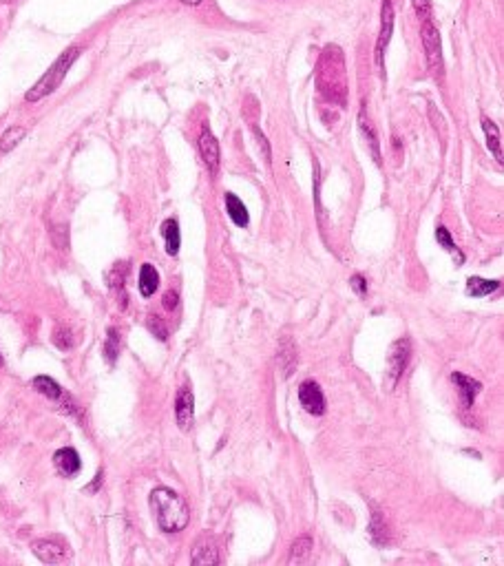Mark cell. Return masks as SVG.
<instances>
[{"label": "cell", "mask_w": 504, "mask_h": 566, "mask_svg": "<svg viewBox=\"0 0 504 566\" xmlns=\"http://www.w3.org/2000/svg\"><path fill=\"white\" fill-rule=\"evenodd\" d=\"M255 131V138L259 140V144H261V151H263V157H265V162H270V146H268V140H265V136H261V131L255 126L252 128Z\"/></svg>", "instance_id": "cell-28"}, {"label": "cell", "mask_w": 504, "mask_h": 566, "mask_svg": "<svg viewBox=\"0 0 504 566\" xmlns=\"http://www.w3.org/2000/svg\"><path fill=\"white\" fill-rule=\"evenodd\" d=\"M392 31H394V5L392 0H383V9H380V33L376 40V64L383 69V60H385V49H388L392 40Z\"/></svg>", "instance_id": "cell-5"}, {"label": "cell", "mask_w": 504, "mask_h": 566, "mask_svg": "<svg viewBox=\"0 0 504 566\" xmlns=\"http://www.w3.org/2000/svg\"><path fill=\"white\" fill-rule=\"evenodd\" d=\"M310 555H312V540H310L308 536H304V538H299V540L292 544L288 564H292V566L299 564V566H301V564H306V562L310 560Z\"/></svg>", "instance_id": "cell-19"}, {"label": "cell", "mask_w": 504, "mask_h": 566, "mask_svg": "<svg viewBox=\"0 0 504 566\" xmlns=\"http://www.w3.org/2000/svg\"><path fill=\"white\" fill-rule=\"evenodd\" d=\"M104 354L109 363H115L117 354H120V335H117L115 327H109L107 332V343H104Z\"/></svg>", "instance_id": "cell-24"}, {"label": "cell", "mask_w": 504, "mask_h": 566, "mask_svg": "<svg viewBox=\"0 0 504 566\" xmlns=\"http://www.w3.org/2000/svg\"><path fill=\"white\" fill-rule=\"evenodd\" d=\"M496 290H500V281L480 279V277H472L467 281V294L469 296H489Z\"/></svg>", "instance_id": "cell-18"}, {"label": "cell", "mask_w": 504, "mask_h": 566, "mask_svg": "<svg viewBox=\"0 0 504 566\" xmlns=\"http://www.w3.org/2000/svg\"><path fill=\"white\" fill-rule=\"evenodd\" d=\"M140 292H142V296H153L155 292H157V288H160V275H157V270L153 268V265L150 263H144L142 265V270H140Z\"/></svg>", "instance_id": "cell-16"}, {"label": "cell", "mask_w": 504, "mask_h": 566, "mask_svg": "<svg viewBox=\"0 0 504 566\" xmlns=\"http://www.w3.org/2000/svg\"><path fill=\"white\" fill-rule=\"evenodd\" d=\"M177 303H179V296H177V292H166L164 294V308L166 310H175L177 308Z\"/></svg>", "instance_id": "cell-31"}, {"label": "cell", "mask_w": 504, "mask_h": 566, "mask_svg": "<svg viewBox=\"0 0 504 566\" xmlns=\"http://www.w3.org/2000/svg\"><path fill=\"white\" fill-rule=\"evenodd\" d=\"M175 419H177V425L181 431H188L193 427V419H195V398H193V392L184 385L179 392H177V398H175Z\"/></svg>", "instance_id": "cell-9"}, {"label": "cell", "mask_w": 504, "mask_h": 566, "mask_svg": "<svg viewBox=\"0 0 504 566\" xmlns=\"http://www.w3.org/2000/svg\"><path fill=\"white\" fill-rule=\"evenodd\" d=\"M359 124H361V128H363V133H365V138L369 140V148H372V155H374V159H376V162H380V151H378V140H376V133H374L372 124L367 122V115H365V111H361V115H359Z\"/></svg>", "instance_id": "cell-23"}, {"label": "cell", "mask_w": 504, "mask_h": 566, "mask_svg": "<svg viewBox=\"0 0 504 566\" xmlns=\"http://www.w3.org/2000/svg\"><path fill=\"white\" fill-rule=\"evenodd\" d=\"M179 3H184V5H191V7H195V5H199L201 0H179Z\"/></svg>", "instance_id": "cell-33"}, {"label": "cell", "mask_w": 504, "mask_h": 566, "mask_svg": "<svg viewBox=\"0 0 504 566\" xmlns=\"http://www.w3.org/2000/svg\"><path fill=\"white\" fill-rule=\"evenodd\" d=\"M150 511H153V518L157 522V526L164 531V534H179V531L186 529L188 520H191V511L186 500L175 493L173 489L166 487H157L150 491Z\"/></svg>", "instance_id": "cell-1"}, {"label": "cell", "mask_w": 504, "mask_h": 566, "mask_svg": "<svg viewBox=\"0 0 504 566\" xmlns=\"http://www.w3.org/2000/svg\"><path fill=\"white\" fill-rule=\"evenodd\" d=\"M226 210H228V217L234 222V226H239V228L248 226V222H250L248 208L234 193H226Z\"/></svg>", "instance_id": "cell-13"}, {"label": "cell", "mask_w": 504, "mask_h": 566, "mask_svg": "<svg viewBox=\"0 0 504 566\" xmlns=\"http://www.w3.org/2000/svg\"><path fill=\"white\" fill-rule=\"evenodd\" d=\"M54 345L60 347V349H71L73 347V339H71V332L66 330V327H58L54 332V337H52Z\"/></svg>", "instance_id": "cell-27"}, {"label": "cell", "mask_w": 504, "mask_h": 566, "mask_svg": "<svg viewBox=\"0 0 504 566\" xmlns=\"http://www.w3.org/2000/svg\"><path fill=\"white\" fill-rule=\"evenodd\" d=\"M299 403H301V407H304L312 416H323L325 414V396H323L321 387H318L314 380L301 383V387H299Z\"/></svg>", "instance_id": "cell-6"}, {"label": "cell", "mask_w": 504, "mask_h": 566, "mask_svg": "<svg viewBox=\"0 0 504 566\" xmlns=\"http://www.w3.org/2000/svg\"><path fill=\"white\" fill-rule=\"evenodd\" d=\"M420 36H423V47H425V56L427 64L436 78L443 76V47H440V31L436 29V25L425 18L423 27H420Z\"/></svg>", "instance_id": "cell-4"}, {"label": "cell", "mask_w": 504, "mask_h": 566, "mask_svg": "<svg viewBox=\"0 0 504 566\" xmlns=\"http://www.w3.org/2000/svg\"><path fill=\"white\" fill-rule=\"evenodd\" d=\"M146 327L150 330V335L157 337L160 341H166V339H168V330H166V325L162 323V319H157V316L150 314L148 319H146Z\"/></svg>", "instance_id": "cell-26"}, {"label": "cell", "mask_w": 504, "mask_h": 566, "mask_svg": "<svg viewBox=\"0 0 504 566\" xmlns=\"http://www.w3.org/2000/svg\"><path fill=\"white\" fill-rule=\"evenodd\" d=\"M409 359H412V341L407 337L394 341L390 352H388V378H385V385H388L390 390L396 387V383L400 380L402 372L407 370Z\"/></svg>", "instance_id": "cell-3"}, {"label": "cell", "mask_w": 504, "mask_h": 566, "mask_svg": "<svg viewBox=\"0 0 504 566\" xmlns=\"http://www.w3.org/2000/svg\"><path fill=\"white\" fill-rule=\"evenodd\" d=\"M193 564L197 566H215L220 564V555H217V548L212 544H199L193 553Z\"/></svg>", "instance_id": "cell-20"}, {"label": "cell", "mask_w": 504, "mask_h": 566, "mask_svg": "<svg viewBox=\"0 0 504 566\" xmlns=\"http://www.w3.org/2000/svg\"><path fill=\"white\" fill-rule=\"evenodd\" d=\"M162 237H164V243H166V253L171 257H175L179 253V246H181L177 219H166L162 224Z\"/></svg>", "instance_id": "cell-14"}, {"label": "cell", "mask_w": 504, "mask_h": 566, "mask_svg": "<svg viewBox=\"0 0 504 566\" xmlns=\"http://www.w3.org/2000/svg\"><path fill=\"white\" fill-rule=\"evenodd\" d=\"M54 464H56V471L62 478H73L82 467V460H80V454L76 452V449L62 447L54 454Z\"/></svg>", "instance_id": "cell-11"}, {"label": "cell", "mask_w": 504, "mask_h": 566, "mask_svg": "<svg viewBox=\"0 0 504 566\" xmlns=\"http://www.w3.org/2000/svg\"><path fill=\"white\" fill-rule=\"evenodd\" d=\"M25 128L23 126H9L5 133H3V138H0V151L3 153H9V151H13L16 146L20 144V140L25 138Z\"/></svg>", "instance_id": "cell-21"}, {"label": "cell", "mask_w": 504, "mask_h": 566, "mask_svg": "<svg viewBox=\"0 0 504 566\" xmlns=\"http://www.w3.org/2000/svg\"><path fill=\"white\" fill-rule=\"evenodd\" d=\"M414 7L420 18H429V0H414Z\"/></svg>", "instance_id": "cell-30"}, {"label": "cell", "mask_w": 504, "mask_h": 566, "mask_svg": "<svg viewBox=\"0 0 504 566\" xmlns=\"http://www.w3.org/2000/svg\"><path fill=\"white\" fill-rule=\"evenodd\" d=\"M31 551L44 564H62L69 560V551L56 540H36L31 544Z\"/></svg>", "instance_id": "cell-8"}, {"label": "cell", "mask_w": 504, "mask_h": 566, "mask_svg": "<svg viewBox=\"0 0 504 566\" xmlns=\"http://www.w3.org/2000/svg\"><path fill=\"white\" fill-rule=\"evenodd\" d=\"M380 536H388V531H385V524L380 520V513L376 511L372 515V522H369V538L374 540V544H383V538Z\"/></svg>", "instance_id": "cell-25"}, {"label": "cell", "mask_w": 504, "mask_h": 566, "mask_svg": "<svg viewBox=\"0 0 504 566\" xmlns=\"http://www.w3.org/2000/svg\"><path fill=\"white\" fill-rule=\"evenodd\" d=\"M436 239L440 241V246L445 248L447 253H451L453 257H456V261H458V263H462V261H464L462 253L458 251V246L453 243V239H451V235H449V230H447L445 226H438V228H436Z\"/></svg>", "instance_id": "cell-22"}, {"label": "cell", "mask_w": 504, "mask_h": 566, "mask_svg": "<svg viewBox=\"0 0 504 566\" xmlns=\"http://www.w3.org/2000/svg\"><path fill=\"white\" fill-rule=\"evenodd\" d=\"M451 380L458 385V392H460V396H462V403H464V407L469 409V407L474 405L476 396L480 394L482 383L476 380V378H472V376H464V374H460V372H453V374H451Z\"/></svg>", "instance_id": "cell-12"}, {"label": "cell", "mask_w": 504, "mask_h": 566, "mask_svg": "<svg viewBox=\"0 0 504 566\" xmlns=\"http://www.w3.org/2000/svg\"><path fill=\"white\" fill-rule=\"evenodd\" d=\"M80 52H82L80 47H69V49H66V52H62L60 58L47 69V73H44V76L36 82V85H33V87L27 91V95H25V97H27V102H38V100H42V97H47V95H52V93L62 85L64 76L69 73L71 64L78 60Z\"/></svg>", "instance_id": "cell-2"}, {"label": "cell", "mask_w": 504, "mask_h": 566, "mask_svg": "<svg viewBox=\"0 0 504 566\" xmlns=\"http://www.w3.org/2000/svg\"><path fill=\"white\" fill-rule=\"evenodd\" d=\"M349 283H352V288H354L359 294H365V292H367V281H365V277L354 275V277L349 279Z\"/></svg>", "instance_id": "cell-29"}, {"label": "cell", "mask_w": 504, "mask_h": 566, "mask_svg": "<svg viewBox=\"0 0 504 566\" xmlns=\"http://www.w3.org/2000/svg\"><path fill=\"white\" fill-rule=\"evenodd\" d=\"M0 365H3V354H0Z\"/></svg>", "instance_id": "cell-34"}, {"label": "cell", "mask_w": 504, "mask_h": 566, "mask_svg": "<svg viewBox=\"0 0 504 566\" xmlns=\"http://www.w3.org/2000/svg\"><path fill=\"white\" fill-rule=\"evenodd\" d=\"M100 482H102V471H100V474L95 476V482H93V485H89V487H87V489H84V491H95V489H97V485H100Z\"/></svg>", "instance_id": "cell-32"}, {"label": "cell", "mask_w": 504, "mask_h": 566, "mask_svg": "<svg viewBox=\"0 0 504 566\" xmlns=\"http://www.w3.org/2000/svg\"><path fill=\"white\" fill-rule=\"evenodd\" d=\"M31 385H33V390L36 392H40L42 396H47V398H52V401H56V403H60L62 407H66V411H76V403L71 401L69 396L64 394V390L58 385V383L54 380V378H49V376H36L31 380Z\"/></svg>", "instance_id": "cell-7"}, {"label": "cell", "mask_w": 504, "mask_h": 566, "mask_svg": "<svg viewBox=\"0 0 504 566\" xmlns=\"http://www.w3.org/2000/svg\"><path fill=\"white\" fill-rule=\"evenodd\" d=\"M199 153L204 164L208 166L210 175H217V171H220V144H217L208 126H204L199 133Z\"/></svg>", "instance_id": "cell-10"}, {"label": "cell", "mask_w": 504, "mask_h": 566, "mask_svg": "<svg viewBox=\"0 0 504 566\" xmlns=\"http://www.w3.org/2000/svg\"><path fill=\"white\" fill-rule=\"evenodd\" d=\"M482 128L486 136V144H489V151L493 153V157L502 164V140H500V128L496 126V122H491L486 115H482Z\"/></svg>", "instance_id": "cell-17"}, {"label": "cell", "mask_w": 504, "mask_h": 566, "mask_svg": "<svg viewBox=\"0 0 504 566\" xmlns=\"http://www.w3.org/2000/svg\"><path fill=\"white\" fill-rule=\"evenodd\" d=\"M279 368L283 370L285 376H290L296 368V347L292 339H283L279 343Z\"/></svg>", "instance_id": "cell-15"}]
</instances>
